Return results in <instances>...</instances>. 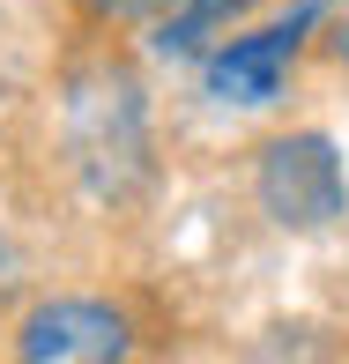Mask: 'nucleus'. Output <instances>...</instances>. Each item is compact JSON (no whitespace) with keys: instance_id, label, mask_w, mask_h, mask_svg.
<instances>
[{"instance_id":"obj_5","label":"nucleus","mask_w":349,"mask_h":364,"mask_svg":"<svg viewBox=\"0 0 349 364\" xmlns=\"http://www.w3.org/2000/svg\"><path fill=\"white\" fill-rule=\"evenodd\" d=\"M238 8H253V0H178V8H163V23H156V53H201L208 30L223 23V15H238Z\"/></svg>"},{"instance_id":"obj_3","label":"nucleus","mask_w":349,"mask_h":364,"mask_svg":"<svg viewBox=\"0 0 349 364\" xmlns=\"http://www.w3.org/2000/svg\"><path fill=\"white\" fill-rule=\"evenodd\" d=\"M15 350L30 364H112L127 357V320L112 305H90V297H53L23 320Z\"/></svg>"},{"instance_id":"obj_4","label":"nucleus","mask_w":349,"mask_h":364,"mask_svg":"<svg viewBox=\"0 0 349 364\" xmlns=\"http://www.w3.org/2000/svg\"><path fill=\"white\" fill-rule=\"evenodd\" d=\"M312 15H320V8H297V15H282L275 30L230 38L223 53L208 60V97H215V105H275L282 75H290V53H297V38L312 30Z\"/></svg>"},{"instance_id":"obj_1","label":"nucleus","mask_w":349,"mask_h":364,"mask_svg":"<svg viewBox=\"0 0 349 364\" xmlns=\"http://www.w3.org/2000/svg\"><path fill=\"white\" fill-rule=\"evenodd\" d=\"M68 134H75L82 178L119 201V193L141 178V156H149V141H141V90L127 75H112V68L104 75H82L75 82V105H68Z\"/></svg>"},{"instance_id":"obj_6","label":"nucleus","mask_w":349,"mask_h":364,"mask_svg":"<svg viewBox=\"0 0 349 364\" xmlns=\"http://www.w3.org/2000/svg\"><path fill=\"white\" fill-rule=\"evenodd\" d=\"M90 8H112V15H163V8H178V0H90Z\"/></svg>"},{"instance_id":"obj_2","label":"nucleus","mask_w":349,"mask_h":364,"mask_svg":"<svg viewBox=\"0 0 349 364\" xmlns=\"http://www.w3.org/2000/svg\"><path fill=\"white\" fill-rule=\"evenodd\" d=\"M260 208L282 230H327L349 208V171L327 134H282L260 149Z\"/></svg>"}]
</instances>
